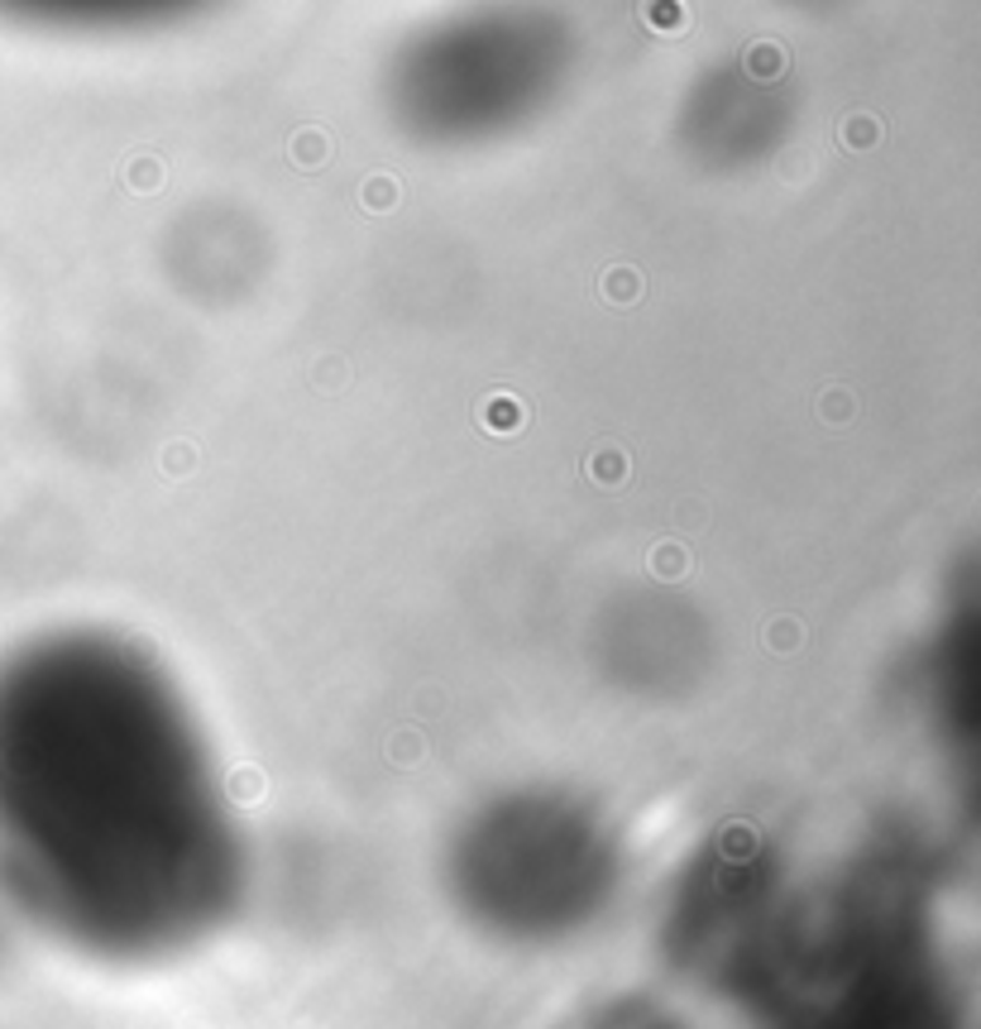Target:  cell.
Returning a JSON list of instances; mask_svg holds the SVG:
<instances>
[{
    "instance_id": "1",
    "label": "cell",
    "mask_w": 981,
    "mask_h": 1029,
    "mask_svg": "<svg viewBox=\"0 0 981 1029\" xmlns=\"http://www.w3.org/2000/svg\"><path fill=\"white\" fill-rule=\"evenodd\" d=\"M254 847L183 681L139 637L58 623L0 651V901L96 967H168L240 919Z\"/></svg>"
},
{
    "instance_id": "2",
    "label": "cell",
    "mask_w": 981,
    "mask_h": 1029,
    "mask_svg": "<svg viewBox=\"0 0 981 1029\" xmlns=\"http://www.w3.org/2000/svg\"><path fill=\"white\" fill-rule=\"evenodd\" d=\"M623 857L599 809L565 791H507L451 843V895L483 934L565 943L609 910Z\"/></svg>"
}]
</instances>
